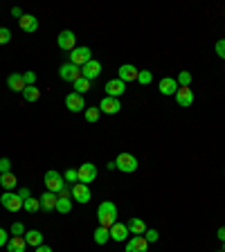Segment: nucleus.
Here are the masks:
<instances>
[{
	"label": "nucleus",
	"instance_id": "obj_1",
	"mask_svg": "<svg viewBox=\"0 0 225 252\" xmlns=\"http://www.w3.org/2000/svg\"><path fill=\"white\" fill-rule=\"evenodd\" d=\"M97 221H99L101 228H108L111 230L112 225L117 223V207H115V203L111 201H104L97 207Z\"/></svg>",
	"mask_w": 225,
	"mask_h": 252
},
{
	"label": "nucleus",
	"instance_id": "obj_2",
	"mask_svg": "<svg viewBox=\"0 0 225 252\" xmlns=\"http://www.w3.org/2000/svg\"><path fill=\"white\" fill-rule=\"evenodd\" d=\"M43 183H45V187H47V191H52V194H56V196H59V191H61L63 187H66V180H63V174H59V171H54V169H50V171H45Z\"/></svg>",
	"mask_w": 225,
	"mask_h": 252
},
{
	"label": "nucleus",
	"instance_id": "obj_3",
	"mask_svg": "<svg viewBox=\"0 0 225 252\" xmlns=\"http://www.w3.org/2000/svg\"><path fill=\"white\" fill-rule=\"evenodd\" d=\"M137 158L133 156V153H119L117 158H115V169L117 171H122V174H133L135 169H137Z\"/></svg>",
	"mask_w": 225,
	"mask_h": 252
},
{
	"label": "nucleus",
	"instance_id": "obj_4",
	"mask_svg": "<svg viewBox=\"0 0 225 252\" xmlns=\"http://www.w3.org/2000/svg\"><path fill=\"white\" fill-rule=\"evenodd\" d=\"M68 59H70V63L77 68H84L88 61H92V50L90 47H86V45H79V47H74L70 54H68Z\"/></svg>",
	"mask_w": 225,
	"mask_h": 252
},
{
	"label": "nucleus",
	"instance_id": "obj_5",
	"mask_svg": "<svg viewBox=\"0 0 225 252\" xmlns=\"http://www.w3.org/2000/svg\"><path fill=\"white\" fill-rule=\"evenodd\" d=\"M0 205L7 209V212H21L22 209V198L14 191H5L2 196H0Z\"/></svg>",
	"mask_w": 225,
	"mask_h": 252
},
{
	"label": "nucleus",
	"instance_id": "obj_6",
	"mask_svg": "<svg viewBox=\"0 0 225 252\" xmlns=\"http://www.w3.org/2000/svg\"><path fill=\"white\" fill-rule=\"evenodd\" d=\"M56 43H59V50H63V52H72L74 47H77V34H74L72 29H63V32L59 34Z\"/></svg>",
	"mask_w": 225,
	"mask_h": 252
},
{
	"label": "nucleus",
	"instance_id": "obj_7",
	"mask_svg": "<svg viewBox=\"0 0 225 252\" xmlns=\"http://www.w3.org/2000/svg\"><path fill=\"white\" fill-rule=\"evenodd\" d=\"M77 178L79 183H84V185H90L92 180L97 178V167L92 162H84L81 167L77 169Z\"/></svg>",
	"mask_w": 225,
	"mask_h": 252
},
{
	"label": "nucleus",
	"instance_id": "obj_8",
	"mask_svg": "<svg viewBox=\"0 0 225 252\" xmlns=\"http://www.w3.org/2000/svg\"><path fill=\"white\" fill-rule=\"evenodd\" d=\"M59 77H61L63 81H70V84H74L77 79H81V68L72 66V63L68 61V63H63V66L59 68Z\"/></svg>",
	"mask_w": 225,
	"mask_h": 252
},
{
	"label": "nucleus",
	"instance_id": "obj_9",
	"mask_svg": "<svg viewBox=\"0 0 225 252\" xmlns=\"http://www.w3.org/2000/svg\"><path fill=\"white\" fill-rule=\"evenodd\" d=\"M137 72H140V70H137L133 63H124L117 70V79L124 81V84H131V81H137Z\"/></svg>",
	"mask_w": 225,
	"mask_h": 252
},
{
	"label": "nucleus",
	"instance_id": "obj_10",
	"mask_svg": "<svg viewBox=\"0 0 225 252\" xmlns=\"http://www.w3.org/2000/svg\"><path fill=\"white\" fill-rule=\"evenodd\" d=\"M97 108H99L101 113H106V115H117V113L122 111V104H119L117 97H104Z\"/></svg>",
	"mask_w": 225,
	"mask_h": 252
},
{
	"label": "nucleus",
	"instance_id": "obj_11",
	"mask_svg": "<svg viewBox=\"0 0 225 252\" xmlns=\"http://www.w3.org/2000/svg\"><path fill=\"white\" fill-rule=\"evenodd\" d=\"M66 108L70 113H81L86 111V99L84 95H77V92H70V95H66Z\"/></svg>",
	"mask_w": 225,
	"mask_h": 252
},
{
	"label": "nucleus",
	"instance_id": "obj_12",
	"mask_svg": "<svg viewBox=\"0 0 225 252\" xmlns=\"http://www.w3.org/2000/svg\"><path fill=\"white\" fill-rule=\"evenodd\" d=\"M72 198L77 203H81V205H86V203H90V198H92V191H90L88 185L77 183V185H72Z\"/></svg>",
	"mask_w": 225,
	"mask_h": 252
},
{
	"label": "nucleus",
	"instance_id": "obj_13",
	"mask_svg": "<svg viewBox=\"0 0 225 252\" xmlns=\"http://www.w3.org/2000/svg\"><path fill=\"white\" fill-rule=\"evenodd\" d=\"M178 81H176L174 77H164V79H160V84H158V90H160V95H164V97H174L176 92H178Z\"/></svg>",
	"mask_w": 225,
	"mask_h": 252
},
{
	"label": "nucleus",
	"instance_id": "obj_14",
	"mask_svg": "<svg viewBox=\"0 0 225 252\" xmlns=\"http://www.w3.org/2000/svg\"><path fill=\"white\" fill-rule=\"evenodd\" d=\"M101 74V63L97 61V59H92V61H88L84 68H81V77L88 79V81H95L97 77Z\"/></svg>",
	"mask_w": 225,
	"mask_h": 252
},
{
	"label": "nucleus",
	"instance_id": "obj_15",
	"mask_svg": "<svg viewBox=\"0 0 225 252\" xmlns=\"http://www.w3.org/2000/svg\"><path fill=\"white\" fill-rule=\"evenodd\" d=\"M104 90H106V97H117L119 99L124 95V90H126V84L119 81V79H111V81H106Z\"/></svg>",
	"mask_w": 225,
	"mask_h": 252
},
{
	"label": "nucleus",
	"instance_id": "obj_16",
	"mask_svg": "<svg viewBox=\"0 0 225 252\" xmlns=\"http://www.w3.org/2000/svg\"><path fill=\"white\" fill-rule=\"evenodd\" d=\"M124 252H149V241L144 236H131L126 241V250Z\"/></svg>",
	"mask_w": 225,
	"mask_h": 252
},
{
	"label": "nucleus",
	"instance_id": "obj_17",
	"mask_svg": "<svg viewBox=\"0 0 225 252\" xmlns=\"http://www.w3.org/2000/svg\"><path fill=\"white\" fill-rule=\"evenodd\" d=\"M174 97L180 108H189L191 104H194V90L191 88H178V92H176Z\"/></svg>",
	"mask_w": 225,
	"mask_h": 252
},
{
	"label": "nucleus",
	"instance_id": "obj_18",
	"mask_svg": "<svg viewBox=\"0 0 225 252\" xmlns=\"http://www.w3.org/2000/svg\"><path fill=\"white\" fill-rule=\"evenodd\" d=\"M18 27H21L22 32H27V34L39 32V18L32 16V14H22V18L18 21Z\"/></svg>",
	"mask_w": 225,
	"mask_h": 252
},
{
	"label": "nucleus",
	"instance_id": "obj_19",
	"mask_svg": "<svg viewBox=\"0 0 225 252\" xmlns=\"http://www.w3.org/2000/svg\"><path fill=\"white\" fill-rule=\"evenodd\" d=\"M39 201H41V209H43V212H56V201H59V196H56V194L45 191Z\"/></svg>",
	"mask_w": 225,
	"mask_h": 252
},
{
	"label": "nucleus",
	"instance_id": "obj_20",
	"mask_svg": "<svg viewBox=\"0 0 225 252\" xmlns=\"http://www.w3.org/2000/svg\"><path fill=\"white\" fill-rule=\"evenodd\" d=\"M126 228H129V232L133 236H142L149 228H146V223L140 219V216H133V219H129V223H126Z\"/></svg>",
	"mask_w": 225,
	"mask_h": 252
},
{
	"label": "nucleus",
	"instance_id": "obj_21",
	"mask_svg": "<svg viewBox=\"0 0 225 252\" xmlns=\"http://www.w3.org/2000/svg\"><path fill=\"white\" fill-rule=\"evenodd\" d=\"M108 232H111L112 241H126V239H129V234H131L129 228H126V223H115Z\"/></svg>",
	"mask_w": 225,
	"mask_h": 252
},
{
	"label": "nucleus",
	"instance_id": "obj_22",
	"mask_svg": "<svg viewBox=\"0 0 225 252\" xmlns=\"http://www.w3.org/2000/svg\"><path fill=\"white\" fill-rule=\"evenodd\" d=\"M7 88L11 90V92H22L25 90V81H22V74L14 72L7 77Z\"/></svg>",
	"mask_w": 225,
	"mask_h": 252
},
{
	"label": "nucleus",
	"instance_id": "obj_23",
	"mask_svg": "<svg viewBox=\"0 0 225 252\" xmlns=\"http://www.w3.org/2000/svg\"><path fill=\"white\" fill-rule=\"evenodd\" d=\"M5 248H7V252H25L27 241H25V236H9Z\"/></svg>",
	"mask_w": 225,
	"mask_h": 252
},
{
	"label": "nucleus",
	"instance_id": "obj_24",
	"mask_svg": "<svg viewBox=\"0 0 225 252\" xmlns=\"http://www.w3.org/2000/svg\"><path fill=\"white\" fill-rule=\"evenodd\" d=\"M25 241H27V246L39 248V246H43V234L39 230H27L25 232Z\"/></svg>",
	"mask_w": 225,
	"mask_h": 252
},
{
	"label": "nucleus",
	"instance_id": "obj_25",
	"mask_svg": "<svg viewBox=\"0 0 225 252\" xmlns=\"http://www.w3.org/2000/svg\"><path fill=\"white\" fill-rule=\"evenodd\" d=\"M108 241H111V232H108V228L97 225V228H95V243H97V246H106Z\"/></svg>",
	"mask_w": 225,
	"mask_h": 252
},
{
	"label": "nucleus",
	"instance_id": "obj_26",
	"mask_svg": "<svg viewBox=\"0 0 225 252\" xmlns=\"http://www.w3.org/2000/svg\"><path fill=\"white\" fill-rule=\"evenodd\" d=\"M22 99L29 101V104L39 101L41 99V90L36 88V86H25V90H22Z\"/></svg>",
	"mask_w": 225,
	"mask_h": 252
},
{
	"label": "nucleus",
	"instance_id": "obj_27",
	"mask_svg": "<svg viewBox=\"0 0 225 252\" xmlns=\"http://www.w3.org/2000/svg\"><path fill=\"white\" fill-rule=\"evenodd\" d=\"M0 185H2V189L5 191H11L14 187L18 185V180H16V176L11 174V171L9 174H0Z\"/></svg>",
	"mask_w": 225,
	"mask_h": 252
},
{
	"label": "nucleus",
	"instance_id": "obj_28",
	"mask_svg": "<svg viewBox=\"0 0 225 252\" xmlns=\"http://www.w3.org/2000/svg\"><path fill=\"white\" fill-rule=\"evenodd\" d=\"M56 212L59 214L72 212V198H59V201H56Z\"/></svg>",
	"mask_w": 225,
	"mask_h": 252
},
{
	"label": "nucleus",
	"instance_id": "obj_29",
	"mask_svg": "<svg viewBox=\"0 0 225 252\" xmlns=\"http://www.w3.org/2000/svg\"><path fill=\"white\" fill-rule=\"evenodd\" d=\"M90 84H92V81H88V79H77V81H74V92H77V95H84V92H88L90 90Z\"/></svg>",
	"mask_w": 225,
	"mask_h": 252
},
{
	"label": "nucleus",
	"instance_id": "obj_30",
	"mask_svg": "<svg viewBox=\"0 0 225 252\" xmlns=\"http://www.w3.org/2000/svg\"><path fill=\"white\" fill-rule=\"evenodd\" d=\"M22 209H25V212H29V214H36L41 209V201H39V198H27V201L22 203Z\"/></svg>",
	"mask_w": 225,
	"mask_h": 252
},
{
	"label": "nucleus",
	"instance_id": "obj_31",
	"mask_svg": "<svg viewBox=\"0 0 225 252\" xmlns=\"http://www.w3.org/2000/svg\"><path fill=\"white\" fill-rule=\"evenodd\" d=\"M99 115H101V111H99V108H95V106H92V108H86V111H84L86 122H90V124H95L97 119H99Z\"/></svg>",
	"mask_w": 225,
	"mask_h": 252
},
{
	"label": "nucleus",
	"instance_id": "obj_32",
	"mask_svg": "<svg viewBox=\"0 0 225 252\" xmlns=\"http://www.w3.org/2000/svg\"><path fill=\"white\" fill-rule=\"evenodd\" d=\"M178 86L180 88H189L191 86V72H187V70H182V72H178Z\"/></svg>",
	"mask_w": 225,
	"mask_h": 252
},
{
	"label": "nucleus",
	"instance_id": "obj_33",
	"mask_svg": "<svg viewBox=\"0 0 225 252\" xmlns=\"http://www.w3.org/2000/svg\"><path fill=\"white\" fill-rule=\"evenodd\" d=\"M153 81V72H149V70H140L137 72V84L140 86H149Z\"/></svg>",
	"mask_w": 225,
	"mask_h": 252
},
{
	"label": "nucleus",
	"instance_id": "obj_34",
	"mask_svg": "<svg viewBox=\"0 0 225 252\" xmlns=\"http://www.w3.org/2000/svg\"><path fill=\"white\" fill-rule=\"evenodd\" d=\"M63 180H66V185H77V169H66L63 171Z\"/></svg>",
	"mask_w": 225,
	"mask_h": 252
},
{
	"label": "nucleus",
	"instance_id": "obj_35",
	"mask_svg": "<svg viewBox=\"0 0 225 252\" xmlns=\"http://www.w3.org/2000/svg\"><path fill=\"white\" fill-rule=\"evenodd\" d=\"M142 236H144V239H146V241H149V243H156L158 239H160V232H158V230H153V228H151V230H146Z\"/></svg>",
	"mask_w": 225,
	"mask_h": 252
},
{
	"label": "nucleus",
	"instance_id": "obj_36",
	"mask_svg": "<svg viewBox=\"0 0 225 252\" xmlns=\"http://www.w3.org/2000/svg\"><path fill=\"white\" fill-rule=\"evenodd\" d=\"M22 81H25V86H34L36 84V72H32V70L22 72Z\"/></svg>",
	"mask_w": 225,
	"mask_h": 252
},
{
	"label": "nucleus",
	"instance_id": "obj_37",
	"mask_svg": "<svg viewBox=\"0 0 225 252\" xmlns=\"http://www.w3.org/2000/svg\"><path fill=\"white\" fill-rule=\"evenodd\" d=\"M11 236H22V234H25V232H27V230H25V225H22V223H14V225H11Z\"/></svg>",
	"mask_w": 225,
	"mask_h": 252
},
{
	"label": "nucleus",
	"instance_id": "obj_38",
	"mask_svg": "<svg viewBox=\"0 0 225 252\" xmlns=\"http://www.w3.org/2000/svg\"><path fill=\"white\" fill-rule=\"evenodd\" d=\"M11 171V160L9 158H0V174H9Z\"/></svg>",
	"mask_w": 225,
	"mask_h": 252
},
{
	"label": "nucleus",
	"instance_id": "obj_39",
	"mask_svg": "<svg viewBox=\"0 0 225 252\" xmlns=\"http://www.w3.org/2000/svg\"><path fill=\"white\" fill-rule=\"evenodd\" d=\"M11 41V32L7 27H0V45H7Z\"/></svg>",
	"mask_w": 225,
	"mask_h": 252
},
{
	"label": "nucleus",
	"instance_id": "obj_40",
	"mask_svg": "<svg viewBox=\"0 0 225 252\" xmlns=\"http://www.w3.org/2000/svg\"><path fill=\"white\" fill-rule=\"evenodd\" d=\"M214 50H216V54L221 56L225 61V39H221V41H216V45H214Z\"/></svg>",
	"mask_w": 225,
	"mask_h": 252
},
{
	"label": "nucleus",
	"instance_id": "obj_41",
	"mask_svg": "<svg viewBox=\"0 0 225 252\" xmlns=\"http://www.w3.org/2000/svg\"><path fill=\"white\" fill-rule=\"evenodd\" d=\"M59 198H72V187H63L61 191H59Z\"/></svg>",
	"mask_w": 225,
	"mask_h": 252
},
{
	"label": "nucleus",
	"instance_id": "obj_42",
	"mask_svg": "<svg viewBox=\"0 0 225 252\" xmlns=\"http://www.w3.org/2000/svg\"><path fill=\"white\" fill-rule=\"evenodd\" d=\"M7 241H9V234L5 232V228H0V248H5Z\"/></svg>",
	"mask_w": 225,
	"mask_h": 252
},
{
	"label": "nucleus",
	"instance_id": "obj_43",
	"mask_svg": "<svg viewBox=\"0 0 225 252\" xmlns=\"http://www.w3.org/2000/svg\"><path fill=\"white\" fill-rule=\"evenodd\" d=\"M11 16L21 21V18H22V9H21V7H11Z\"/></svg>",
	"mask_w": 225,
	"mask_h": 252
},
{
	"label": "nucleus",
	"instance_id": "obj_44",
	"mask_svg": "<svg viewBox=\"0 0 225 252\" xmlns=\"http://www.w3.org/2000/svg\"><path fill=\"white\" fill-rule=\"evenodd\" d=\"M18 196H21V198H22V203H25V201L29 198V189H27V187H22V189L18 191Z\"/></svg>",
	"mask_w": 225,
	"mask_h": 252
},
{
	"label": "nucleus",
	"instance_id": "obj_45",
	"mask_svg": "<svg viewBox=\"0 0 225 252\" xmlns=\"http://www.w3.org/2000/svg\"><path fill=\"white\" fill-rule=\"evenodd\" d=\"M216 236H219L221 241L225 243V225H223V228H219V232H216Z\"/></svg>",
	"mask_w": 225,
	"mask_h": 252
},
{
	"label": "nucleus",
	"instance_id": "obj_46",
	"mask_svg": "<svg viewBox=\"0 0 225 252\" xmlns=\"http://www.w3.org/2000/svg\"><path fill=\"white\" fill-rule=\"evenodd\" d=\"M34 252H52L50 246H39V248H34Z\"/></svg>",
	"mask_w": 225,
	"mask_h": 252
},
{
	"label": "nucleus",
	"instance_id": "obj_47",
	"mask_svg": "<svg viewBox=\"0 0 225 252\" xmlns=\"http://www.w3.org/2000/svg\"><path fill=\"white\" fill-rule=\"evenodd\" d=\"M223 252H225V243H223Z\"/></svg>",
	"mask_w": 225,
	"mask_h": 252
},
{
	"label": "nucleus",
	"instance_id": "obj_48",
	"mask_svg": "<svg viewBox=\"0 0 225 252\" xmlns=\"http://www.w3.org/2000/svg\"><path fill=\"white\" fill-rule=\"evenodd\" d=\"M219 252H223V250H219Z\"/></svg>",
	"mask_w": 225,
	"mask_h": 252
}]
</instances>
